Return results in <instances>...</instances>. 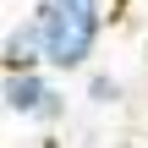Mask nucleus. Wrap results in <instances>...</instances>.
I'll return each mask as SVG.
<instances>
[{"instance_id":"4","label":"nucleus","mask_w":148,"mask_h":148,"mask_svg":"<svg viewBox=\"0 0 148 148\" xmlns=\"http://www.w3.org/2000/svg\"><path fill=\"white\" fill-rule=\"evenodd\" d=\"M88 99H93V104H115V99H121V82L104 77V71H93V77H88Z\"/></svg>"},{"instance_id":"1","label":"nucleus","mask_w":148,"mask_h":148,"mask_svg":"<svg viewBox=\"0 0 148 148\" xmlns=\"http://www.w3.org/2000/svg\"><path fill=\"white\" fill-rule=\"evenodd\" d=\"M44 33V71H82L104 33V0H38L27 11Z\"/></svg>"},{"instance_id":"2","label":"nucleus","mask_w":148,"mask_h":148,"mask_svg":"<svg viewBox=\"0 0 148 148\" xmlns=\"http://www.w3.org/2000/svg\"><path fill=\"white\" fill-rule=\"evenodd\" d=\"M0 99H5V110L22 115V121H55V115H60V93H55L49 71H16V77H5Z\"/></svg>"},{"instance_id":"3","label":"nucleus","mask_w":148,"mask_h":148,"mask_svg":"<svg viewBox=\"0 0 148 148\" xmlns=\"http://www.w3.org/2000/svg\"><path fill=\"white\" fill-rule=\"evenodd\" d=\"M0 66H5V77H16V71H44V33H38V22H33V16H22V22H11V27H5Z\"/></svg>"}]
</instances>
